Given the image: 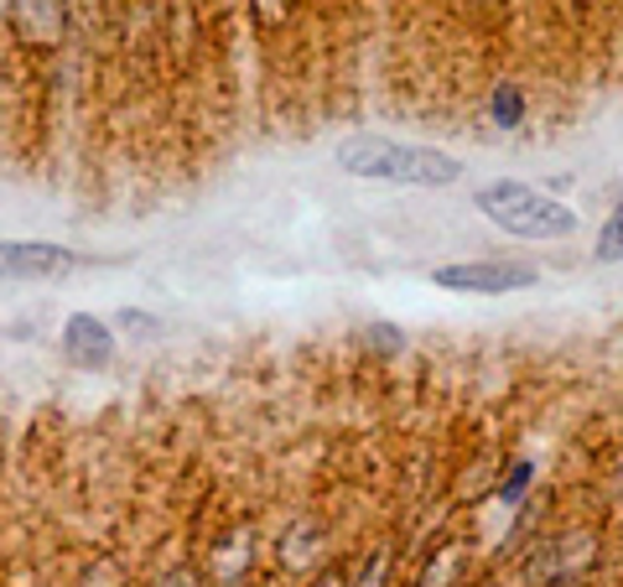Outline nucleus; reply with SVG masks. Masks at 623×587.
Segmentation results:
<instances>
[{"mask_svg": "<svg viewBox=\"0 0 623 587\" xmlns=\"http://www.w3.org/2000/svg\"><path fill=\"white\" fill-rule=\"evenodd\" d=\"M432 281H437V286H447V292L499 296V292L536 286V265H520V260H468V265H442Z\"/></svg>", "mask_w": 623, "mask_h": 587, "instance_id": "obj_3", "label": "nucleus"}, {"mask_svg": "<svg viewBox=\"0 0 623 587\" xmlns=\"http://www.w3.org/2000/svg\"><path fill=\"white\" fill-rule=\"evenodd\" d=\"M478 208L489 213V224H499L505 234H520V240H561V234H577V213L546 192L525 188V182H489L478 188Z\"/></svg>", "mask_w": 623, "mask_h": 587, "instance_id": "obj_2", "label": "nucleus"}, {"mask_svg": "<svg viewBox=\"0 0 623 587\" xmlns=\"http://www.w3.org/2000/svg\"><path fill=\"white\" fill-rule=\"evenodd\" d=\"M63 359L79 364V369H104V364L115 359V333L104 328L100 317L73 312L63 323Z\"/></svg>", "mask_w": 623, "mask_h": 587, "instance_id": "obj_5", "label": "nucleus"}, {"mask_svg": "<svg viewBox=\"0 0 623 587\" xmlns=\"http://www.w3.org/2000/svg\"><path fill=\"white\" fill-rule=\"evenodd\" d=\"M338 167L370 182H401V188H453L463 161L437 146H405L385 136H349L338 140Z\"/></svg>", "mask_w": 623, "mask_h": 587, "instance_id": "obj_1", "label": "nucleus"}, {"mask_svg": "<svg viewBox=\"0 0 623 587\" xmlns=\"http://www.w3.org/2000/svg\"><path fill=\"white\" fill-rule=\"evenodd\" d=\"M598 255H603V260H623V203L608 213L603 234H598Z\"/></svg>", "mask_w": 623, "mask_h": 587, "instance_id": "obj_6", "label": "nucleus"}, {"mask_svg": "<svg viewBox=\"0 0 623 587\" xmlns=\"http://www.w3.org/2000/svg\"><path fill=\"white\" fill-rule=\"evenodd\" d=\"M318 587H343V577H322V583Z\"/></svg>", "mask_w": 623, "mask_h": 587, "instance_id": "obj_7", "label": "nucleus"}, {"mask_svg": "<svg viewBox=\"0 0 623 587\" xmlns=\"http://www.w3.org/2000/svg\"><path fill=\"white\" fill-rule=\"evenodd\" d=\"M167 587H193V577H172V583Z\"/></svg>", "mask_w": 623, "mask_h": 587, "instance_id": "obj_8", "label": "nucleus"}, {"mask_svg": "<svg viewBox=\"0 0 623 587\" xmlns=\"http://www.w3.org/2000/svg\"><path fill=\"white\" fill-rule=\"evenodd\" d=\"M79 265L73 250L42 240H0V281H52Z\"/></svg>", "mask_w": 623, "mask_h": 587, "instance_id": "obj_4", "label": "nucleus"}]
</instances>
